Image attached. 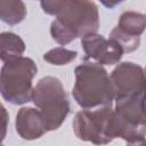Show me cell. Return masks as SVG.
<instances>
[{
  "instance_id": "obj_1",
  "label": "cell",
  "mask_w": 146,
  "mask_h": 146,
  "mask_svg": "<svg viewBox=\"0 0 146 146\" xmlns=\"http://www.w3.org/2000/svg\"><path fill=\"white\" fill-rule=\"evenodd\" d=\"M43 13L55 16L51 22V38L60 46H66L78 38L97 33L99 14L92 1L44 0L40 2Z\"/></svg>"
},
{
  "instance_id": "obj_2",
  "label": "cell",
  "mask_w": 146,
  "mask_h": 146,
  "mask_svg": "<svg viewBox=\"0 0 146 146\" xmlns=\"http://www.w3.org/2000/svg\"><path fill=\"white\" fill-rule=\"evenodd\" d=\"M75 83L72 89L74 100L83 110L112 107L113 89L107 71L99 64L83 60L75 67Z\"/></svg>"
},
{
  "instance_id": "obj_3",
  "label": "cell",
  "mask_w": 146,
  "mask_h": 146,
  "mask_svg": "<svg viewBox=\"0 0 146 146\" xmlns=\"http://www.w3.org/2000/svg\"><path fill=\"white\" fill-rule=\"evenodd\" d=\"M33 104L39 108L47 131L57 130L70 113L71 105L66 91L59 79L43 76L32 91Z\"/></svg>"
},
{
  "instance_id": "obj_4",
  "label": "cell",
  "mask_w": 146,
  "mask_h": 146,
  "mask_svg": "<svg viewBox=\"0 0 146 146\" xmlns=\"http://www.w3.org/2000/svg\"><path fill=\"white\" fill-rule=\"evenodd\" d=\"M38 67L33 59L18 57L5 62L0 71V95L13 105H23L32 99V80Z\"/></svg>"
},
{
  "instance_id": "obj_5",
  "label": "cell",
  "mask_w": 146,
  "mask_h": 146,
  "mask_svg": "<svg viewBox=\"0 0 146 146\" xmlns=\"http://www.w3.org/2000/svg\"><path fill=\"white\" fill-rule=\"evenodd\" d=\"M113 130L115 138H122L127 143L145 140V94L116 99Z\"/></svg>"
},
{
  "instance_id": "obj_6",
  "label": "cell",
  "mask_w": 146,
  "mask_h": 146,
  "mask_svg": "<svg viewBox=\"0 0 146 146\" xmlns=\"http://www.w3.org/2000/svg\"><path fill=\"white\" fill-rule=\"evenodd\" d=\"M75 136L95 145H106L115 139L112 107L79 111L72 122Z\"/></svg>"
},
{
  "instance_id": "obj_7",
  "label": "cell",
  "mask_w": 146,
  "mask_h": 146,
  "mask_svg": "<svg viewBox=\"0 0 146 146\" xmlns=\"http://www.w3.org/2000/svg\"><path fill=\"white\" fill-rule=\"evenodd\" d=\"M110 81L114 99L145 94V74L141 66L132 62L120 63L111 73Z\"/></svg>"
},
{
  "instance_id": "obj_8",
  "label": "cell",
  "mask_w": 146,
  "mask_h": 146,
  "mask_svg": "<svg viewBox=\"0 0 146 146\" xmlns=\"http://www.w3.org/2000/svg\"><path fill=\"white\" fill-rule=\"evenodd\" d=\"M81 46L86 54L83 60L94 62L102 66L117 64L123 56L121 47L115 41L107 40L98 33L81 38Z\"/></svg>"
},
{
  "instance_id": "obj_9",
  "label": "cell",
  "mask_w": 146,
  "mask_h": 146,
  "mask_svg": "<svg viewBox=\"0 0 146 146\" xmlns=\"http://www.w3.org/2000/svg\"><path fill=\"white\" fill-rule=\"evenodd\" d=\"M15 128L18 136L24 140H34L46 132V124L39 110L33 107H22L16 114Z\"/></svg>"
},
{
  "instance_id": "obj_10",
  "label": "cell",
  "mask_w": 146,
  "mask_h": 146,
  "mask_svg": "<svg viewBox=\"0 0 146 146\" xmlns=\"http://www.w3.org/2000/svg\"><path fill=\"white\" fill-rule=\"evenodd\" d=\"M25 48V42L18 34L13 32L0 33V59L2 62L22 57Z\"/></svg>"
},
{
  "instance_id": "obj_11",
  "label": "cell",
  "mask_w": 146,
  "mask_h": 146,
  "mask_svg": "<svg viewBox=\"0 0 146 146\" xmlns=\"http://www.w3.org/2000/svg\"><path fill=\"white\" fill-rule=\"evenodd\" d=\"M146 17L141 13L128 10L121 14L117 25L115 26L122 33L130 36H140L145 30Z\"/></svg>"
},
{
  "instance_id": "obj_12",
  "label": "cell",
  "mask_w": 146,
  "mask_h": 146,
  "mask_svg": "<svg viewBox=\"0 0 146 146\" xmlns=\"http://www.w3.org/2000/svg\"><path fill=\"white\" fill-rule=\"evenodd\" d=\"M26 17V6L21 0H0V19L8 25H16Z\"/></svg>"
},
{
  "instance_id": "obj_13",
  "label": "cell",
  "mask_w": 146,
  "mask_h": 146,
  "mask_svg": "<svg viewBox=\"0 0 146 146\" xmlns=\"http://www.w3.org/2000/svg\"><path fill=\"white\" fill-rule=\"evenodd\" d=\"M78 56V52L74 50L66 49L64 47H57L50 49L43 55V59L52 65H67L68 63L73 62Z\"/></svg>"
},
{
  "instance_id": "obj_14",
  "label": "cell",
  "mask_w": 146,
  "mask_h": 146,
  "mask_svg": "<svg viewBox=\"0 0 146 146\" xmlns=\"http://www.w3.org/2000/svg\"><path fill=\"white\" fill-rule=\"evenodd\" d=\"M110 39L115 41L122 49L123 54L125 52H132L138 49L140 44V36H130L121 31H119L116 27H114L110 33Z\"/></svg>"
},
{
  "instance_id": "obj_15",
  "label": "cell",
  "mask_w": 146,
  "mask_h": 146,
  "mask_svg": "<svg viewBox=\"0 0 146 146\" xmlns=\"http://www.w3.org/2000/svg\"><path fill=\"white\" fill-rule=\"evenodd\" d=\"M8 123H9V114H8L7 110H6V107L0 102V143L7 136Z\"/></svg>"
},
{
  "instance_id": "obj_16",
  "label": "cell",
  "mask_w": 146,
  "mask_h": 146,
  "mask_svg": "<svg viewBox=\"0 0 146 146\" xmlns=\"http://www.w3.org/2000/svg\"><path fill=\"white\" fill-rule=\"evenodd\" d=\"M127 146H145V140L136 141V143H128Z\"/></svg>"
},
{
  "instance_id": "obj_17",
  "label": "cell",
  "mask_w": 146,
  "mask_h": 146,
  "mask_svg": "<svg viewBox=\"0 0 146 146\" xmlns=\"http://www.w3.org/2000/svg\"><path fill=\"white\" fill-rule=\"evenodd\" d=\"M103 3H104L106 7H108V8H112V7H114L115 5H117V3H120V2L115 1V2H110V3H106V2H104V1H103Z\"/></svg>"
},
{
  "instance_id": "obj_18",
  "label": "cell",
  "mask_w": 146,
  "mask_h": 146,
  "mask_svg": "<svg viewBox=\"0 0 146 146\" xmlns=\"http://www.w3.org/2000/svg\"><path fill=\"white\" fill-rule=\"evenodd\" d=\"M0 146H3V145H2V144H1V143H0Z\"/></svg>"
}]
</instances>
